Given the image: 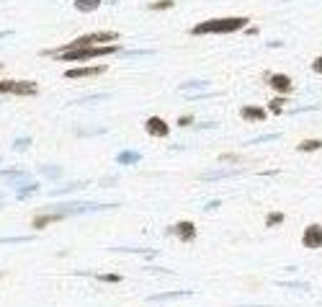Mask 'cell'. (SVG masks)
<instances>
[{
  "mask_svg": "<svg viewBox=\"0 0 322 307\" xmlns=\"http://www.w3.org/2000/svg\"><path fill=\"white\" fill-rule=\"evenodd\" d=\"M39 85L34 80H18L16 83V90H13V96H36Z\"/></svg>",
  "mask_w": 322,
  "mask_h": 307,
  "instance_id": "cell-10",
  "label": "cell"
},
{
  "mask_svg": "<svg viewBox=\"0 0 322 307\" xmlns=\"http://www.w3.org/2000/svg\"><path fill=\"white\" fill-rule=\"evenodd\" d=\"M140 160H142V155H140V152H132V150H124V152H119V155H116L119 165H137Z\"/></svg>",
  "mask_w": 322,
  "mask_h": 307,
  "instance_id": "cell-12",
  "label": "cell"
},
{
  "mask_svg": "<svg viewBox=\"0 0 322 307\" xmlns=\"http://www.w3.org/2000/svg\"><path fill=\"white\" fill-rule=\"evenodd\" d=\"M3 36H10V31H0V39H3Z\"/></svg>",
  "mask_w": 322,
  "mask_h": 307,
  "instance_id": "cell-26",
  "label": "cell"
},
{
  "mask_svg": "<svg viewBox=\"0 0 322 307\" xmlns=\"http://www.w3.org/2000/svg\"><path fill=\"white\" fill-rule=\"evenodd\" d=\"M206 85H209V83H183L180 88H183V90H188V88H206Z\"/></svg>",
  "mask_w": 322,
  "mask_h": 307,
  "instance_id": "cell-23",
  "label": "cell"
},
{
  "mask_svg": "<svg viewBox=\"0 0 322 307\" xmlns=\"http://www.w3.org/2000/svg\"><path fill=\"white\" fill-rule=\"evenodd\" d=\"M248 18L245 16H227V18H209L201 21L191 28L193 36H204V34H235V31H245L248 28Z\"/></svg>",
  "mask_w": 322,
  "mask_h": 307,
  "instance_id": "cell-2",
  "label": "cell"
},
{
  "mask_svg": "<svg viewBox=\"0 0 322 307\" xmlns=\"http://www.w3.org/2000/svg\"><path fill=\"white\" fill-rule=\"evenodd\" d=\"M103 0H75V8H78L80 13H93L101 8Z\"/></svg>",
  "mask_w": 322,
  "mask_h": 307,
  "instance_id": "cell-13",
  "label": "cell"
},
{
  "mask_svg": "<svg viewBox=\"0 0 322 307\" xmlns=\"http://www.w3.org/2000/svg\"><path fill=\"white\" fill-rule=\"evenodd\" d=\"M65 217V212H54V214H39V217H34V230H41V227H47L57 220H62Z\"/></svg>",
  "mask_w": 322,
  "mask_h": 307,
  "instance_id": "cell-11",
  "label": "cell"
},
{
  "mask_svg": "<svg viewBox=\"0 0 322 307\" xmlns=\"http://www.w3.org/2000/svg\"><path fill=\"white\" fill-rule=\"evenodd\" d=\"M121 52L119 44H101V47H70L65 44L62 49H54V52H44L49 57H57L62 62H88V59H98V57H109V54H116Z\"/></svg>",
  "mask_w": 322,
  "mask_h": 307,
  "instance_id": "cell-1",
  "label": "cell"
},
{
  "mask_svg": "<svg viewBox=\"0 0 322 307\" xmlns=\"http://www.w3.org/2000/svg\"><path fill=\"white\" fill-rule=\"evenodd\" d=\"M284 106H286V96H281V98H273V101L268 103V111H273V114H281V111H284Z\"/></svg>",
  "mask_w": 322,
  "mask_h": 307,
  "instance_id": "cell-15",
  "label": "cell"
},
{
  "mask_svg": "<svg viewBox=\"0 0 322 307\" xmlns=\"http://www.w3.org/2000/svg\"><path fill=\"white\" fill-rule=\"evenodd\" d=\"M299 150H302V152H315V150H322V140H304V142H299Z\"/></svg>",
  "mask_w": 322,
  "mask_h": 307,
  "instance_id": "cell-14",
  "label": "cell"
},
{
  "mask_svg": "<svg viewBox=\"0 0 322 307\" xmlns=\"http://www.w3.org/2000/svg\"><path fill=\"white\" fill-rule=\"evenodd\" d=\"M240 116L245 121H266V109H260V106H242L240 109Z\"/></svg>",
  "mask_w": 322,
  "mask_h": 307,
  "instance_id": "cell-9",
  "label": "cell"
},
{
  "mask_svg": "<svg viewBox=\"0 0 322 307\" xmlns=\"http://www.w3.org/2000/svg\"><path fill=\"white\" fill-rule=\"evenodd\" d=\"M312 70L322 75V57H317V59H315V62H312Z\"/></svg>",
  "mask_w": 322,
  "mask_h": 307,
  "instance_id": "cell-24",
  "label": "cell"
},
{
  "mask_svg": "<svg viewBox=\"0 0 322 307\" xmlns=\"http://www.w3.org/2000/svg\"><path fill=\"white\" fill-rule=\"evenodd\" d=\"M284 3H291V0H284Z\"/></svg>",
  "mask_w": 322,
  "mask_h": 307,
  "instance_id": "cell-27",
  "label": "cell"
},
{
  "mask_svg": "<svg viewBox=\"0 0 322 307\" xmlns=\"http://www.w3.org/2000/svg\"><path fill=\"white\" fill-rule=\"evenodd\" d=\"M170 233H173L178 240H183V243H191V240L196 238V225L188 222V220H183V222H178V225L170 227Z\"/></svg>",
  "mask_w": 322,
  "mask_h": 307,
  "instance_id": "cell-8",
  "label": "cell"
},
{
  "mask_svg": "<svg viewBox=\"0 0 322 307\" xmlns=\"http://www.w3.org/2000/svg\"><path fill=\"white\" fill-rule=\"evenodd\" d=\"M281 222H284V214H281V212H271L268 217H266V225H268V227H273V225H281Z\"/></svg>",
  "mask_w": 322,
  "mask_h": 307,
  "instance_id": "cell-17",
  "label": "cell"
},
{
  "mask_svg": "<svg viewBox=\"0 0 322 307\" xmlns=\"http://www.w3.org/2000/svg\"><path fill=\"white\" fill-rule=\"evenodd\" d=\"M98 279L101 282H121V276H116V274H98Z\"/></svg>",
  "mask_w": 322,
  "mask_h": 307,
  "instance_id": "cell-20",
  "label": "cell"
},
{
  "mask_svg": "<svg viewBox=\"0 0 322 307\" xmlns=\"http://www.w3.org/2000/svg\"><path fill=\"white\" fill-rule=\"evenodd\" d=\"M173 5H175L173 0H155V3H150V10H167Z\"/></svg>",
  "mask_w": 322,
  "mask_h": 307,
  "instance_id": "cell-16",
  "label": "cell"
},
{
  "mask_svg": "<svg viewBox=\"0 0 322 307\" xmlns=\"http://www.w3.org/2000/svg\"><path fill=\"white\" fill-rule=\"evenodd\" d=\"M266 80H268V85L276 90V93H281V96H289L291 90H294V83H291V78L284 75V72H268Z\"/></svg>",
  "mask_w": 322,
  "mask_h": 307,
  "instance_id": "cell-4",
  "label": "cell"
},
{
  "mask_svg": "<svg viewBox=\"0 0 322 307\" xmlns=\"http://www.w3.org/2000/svg\"><path fill=\"white\" fill-rule=\"evenodd\" d=\"M13 90H16V80H0V96L13 93Z\"/></svg>",
  "mask_w": 322,
  "mask_h": 307,
  "instance_id": "cell-18",
  "label": "cell"
},
{
  "mask_svg": "<svg viewBox=\"0 0 322 307\" xmlns=\"http://www.w3.org/2000/svg\"><path fill=\"white\" fill-rule=\"evenodd\" d=\"M44 176H49V178H59V176H62V171H59V168H49V171L44 168Z\"/></svg>",
  "mask_w": 322,
  "mask_h": 307,
  "instance_id": "cell-22",
  "label": "cell"
},
{
  "mask_svg": "<svg viewBox=\"0 0 322 307\" xmlns=\"http://www.w3.org/2000/svg\"><path fill=\"white\" fill-rule=\"evenodd\" d=\"M116 39H119L116 31H90V34L72 39L70 47H93V44H109V41H116Z\"/></svg>",
  "mask_w": 322,
  "mask_h": 307,
  "instance_id": "cell-3",
  "label": "cell"
},
{
  "mask_svg": "<svg viewBox=\"0 0 322 307\" xmlns=\"http://www.w3.org/2000/svg\"><path fill=\"white\" fill-rule=\"evenodd\" d=\"M28 145H31V140H28V137H26V140L21 137V140H16V142H13V147H16V150H26Z\"/></svg>",
  "mask_w": 322,
  "mask_h": 307,
  "instance_id": "cell-21",
  "label": "cell"
},
{
  "mask_svg": "<svg viewBox=\"0 0 322 307\" xmlns=\"http://www.w3.org/2000/svg\"><path fill=\"white\" fill-rule=\"evenodd\" d=\"M106 72V65H88V67H75V70H67L65 78L70 80H80V78H98V75Z\"/></svg>",
  "mask_w": 322,
  "mask_h": 307,
  "instance_id": "cell-5",
  "label": "cell"
},
{
  "mask_svg": "<svg viewBox=\"0 0 322 307\" xmlns=\"http://www.w3.org/2000/svg\"><path fill=\"white\" fill-rule=\"evenodd\" d=\"M145 129L152 137H167V134H170V124H167L165 119H160V116H150L145 121Z\"/></svg>",
  "mask_w": 322,
  "mask_h": 307,
  "instance_id": "cell-7",
  "label": "cell"
},
{
  "mask_svg": "<svg viewBox=\"0 0 322 307\" xmlns=\"http://www.w3.org/2000/svg\"><path fill=\"white\" fill-rule=\"evenodd\" d=\"M36 189H39L36 183H28V186H23V189L18 191V199H23V196H31V194H34Z\"/></svg>",
  "mask_w": 322,
  "mask_h": 307,
  "instance_id": "cell-19",
  "label": "cell"
},
{
  "mask_svg": "<svg viewBox=\"0 0 322 307\" xmlns=\"http://www.w3.org/2000/svg\"><path fill=\"white\" fill-rule=\"evenodd\" d=\"M191 121H193L191 116H180V119H178V124H180V127H188V124H191Z\"/></svg>",
  "mask_w": 322,
  "mask_h": 307,
  "instance_id": "cell-25",
  "label": "cell"
},
{
  "mask_svg": "<svg viewBox=\"0 0 322 307\" xmlns=\"http://www.w3.org/2000/svg\"><path fill=\"white\" fill-rule=\"evenodd\" d=\"M302 243H304V248H322V225H310L304 230V235H302Z\"/></svg>",
  "mask_w": 322,
  "mask_h": 307,
  "instance_id": "cell-6",
  "label": "cell"
}]
</instances>
